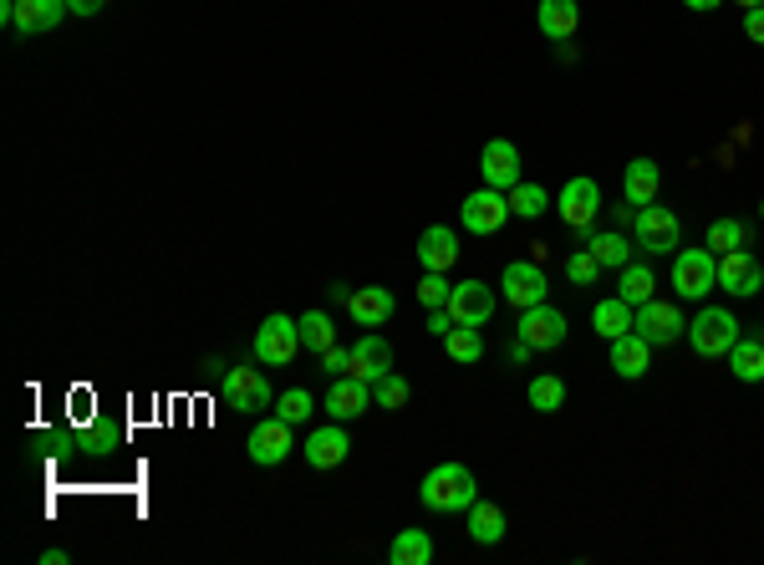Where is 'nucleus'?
I'll return each instance as SVG.
<instances>
[{"label": "nucleus", "instance_id": "23", "mask_svg": "<svg viewBox=\"0 0 764 565\" xmlns=\"http://www.w3.org/2000/svg\"><path fill=\"white\" fill-rule=\"evenodd\" d=\"M535 26H541V36H551V41H571L581 26V6L576 0H541Z\"/></svg>", "mask_w": 764, "mask_h": 565}, {"label": "nucleus", "instance_id": "4", "mask_svg": "<svg viewBox=\"0 0 764 565\" xmlns=\"http://www.w3.org/2000/svg\"><path fill=\"white\" fill-rule=\"evenodd\" d=\"M739 342V321L724 306H703L693 321H688V347L699 356H729V347Z\"/></svg>", "mask_w": 764, "mask_h": 565}, {"label": "nucleus", "instance_id": "44", "mask_svg": "<svg viewBox=\"0 0 764 565\" xmlns=\"http://www.w3.org/2000/svg\"><path fill=\"white\" fill-rule=\"evenodd\" d=\"M688 11H719V6H724V0H683Z\"/></svg>", "mask_w": 764, "mask_h": 565}, {"label": "nucleus", "instance_id": "17", "mask_svg": "<svg viewBox=\"0 0 764 565\" xmlns=\"http://www.w3.org/2000/svg\"><path fill=\"white\" fill-rule=\"evenodd\" d=\"M372 408V382H362V377H337L331 382V393H327V413L337 423H352V418H362V413Z\"/></svg>", "mask_w": 764, "mask_h": 565}, {"label": "nucleus", "instance_id": "30", "mask_svg": "<svg viewBox=\"0 0 764 565\" xmlns=\"http://www.w3.org/2000/svg\"><path fill=\"white\" fill-rule=\"evenodd\" d=\"M296 327H301V347H306L311 356H321L327 347H337V327H331V316H327V311L296 316Z\"/></svg>", "mask_w": 764, "mask_h": 565}, {"label": "nucleus", "instance_id": "25", "mask_svg": "<svg viewBox=\"0 0 764 565\" xmlns=\"http://www.w3.org/2000/svg\"><path fill=\"white\" fill-rule=\"evenodd\" d=\"M633 316H637V306H627L622 296H612V301H596L592 331L602 337V342H617V337H627V331H633Z\"/></svg>", "mask_w": 764, "mask_h": 565}, {"label": "nucleus", "instance_id": "9", "mask_svg": "<svg viewBox=\"0 0 764 565\" xmlns=\"http://www.w3.org/2000/svg\"><path fill=\"white\" fill-rule=\"evenodd\" d=\"M500 290L514 311H530V306H541L551 296V280H545V270L535 260H510L500 276Z\"/></svg>", "mask_w": 764, "mask_h": 565}, {"label": "nucleus", "instance_id": "22", "mask_svg": "<svg viewBox=\"0 0 764 565\" xmlns=\"http://www.w3.org/2000/svg\"><path fill=\"white\" fill-rule=\"evenodd\" d=\"M418 260H423V270H448V265L459 260V235L444 230V224H428L418 235Z\"/></svg>", "mask_w": 764, "mask_h": 565}, {"label": "nucleus", "instance_id": "21", "mask_svg": "<svg viewBox=\"0 0 764 565\" xmlns=\"http://www.w3.org/2000/svg\"><path fill=\"white\" fill-rule=\"evenodd\" d=\"M647 367H652V347H647L637 331H627V337L612 342V372H617V377L637 382V377H647Z\"/></svg>", "mask_w": 764, "mask_h": 565}, {"label": "nucleus", "instance_id": "34", "mask_svg": "<svg viewBox=\"0 0 764 565\" xmlns=\"http://www.w3.org/2000/svg\"><path fill=\"white\" fill-rule=\"evenodd\" d=\"M744 239H750V224L744 220H713L703 245H709L713 255H724V250H744Z\"/></svg>", "mask_w": 764, "mask_h": 565}, {"label": "nucleus", "instance_id": "26", "mask_svg": "<svg viewBox=\"0 0 764 565\" xmlns=\"http://www.w3.org/2000/svg\"><path fill=\"white\" fill-rule=\"evenodd\" d=\"M393 565H434V535L428 530H397V540L388 545Z\"/></svg>", "mask_w": 764, "mask_h": 565}, {"label": "nucleus", "instance_id": "42", "mask_svg": "<svg viewBox=\"0 0 764 565\" xmlns=\"http://www.w3.org/2000/svg\"><path fill=\"white\" fill-rule=\"evenodd\" d=\"M448 331H454V316H448V306L428 311V337H448Z\"/></svg>", "mask_w": 764, "mask_h": 565}, {"label": "nucleus", "instance_id": "31", "mask_svg": "<svg viewBox=\"0 0 764 565\" xmlns=\"http://www.w3.org/2000/svg\"><path fill=\"white\" fill-rule=\"evenodd\" d=\"M444 352L448 362H459V367H475L479 356H485V337H479V327H454L444 337Z\"/></svg>", "mask_w": 764, "mask_h": 565}, {"label": "nucleus", "instance_id": "6", "mask_svg": "<svg viewBox=\"0 0 764 565\" xmlns=\"http://www.w3.org/2000/svg\"><path fill=\"white\" fill-rule=\"evenodd\" d=\"M220 397H224V408H235V413L276 408L270 382H265V372H255V367H230V372H224V377H220Z\"/></svg>", "mask_w": 764, "mask_h": 565}, {"label": "nucleus", "instance_id": "28", "mask_svg": "<svg viewBox=\"0 0 764 565\" xmlns=\"http://www.w3.org/2000/svg\"><path fill=\"white\" fill-rule=\"evenodd\" d=\"M469 535H475V545H500L505 540V510L489 500H475L469 504Z\"/></svg>", "mask_w": 764, "mask_h": 565}, {"label": "nucleus", "instance_id": "18", "mask_svg": "<svg viewBox=\"0 0 764 565\" xmlns=\"http://www.w3.org/2000/svg\"><path fill=\"white\" fill-rule=\"evenodd\" d=\"M66 21V0H15L11 31L21 36H41V31H56Z\"/></svg>", "mask_w": 764, "mask_h": 565}, {"label": "nucleus", "instance_id": "41", "mask_svg": "<svg viewBox=\"0 0 764 565\" xmlns=\"http://www.w3.org/2000/svg\"><path fill=\"white\" fill-rule=\"evenodd\" d=\"M744 36L760 41L764 46V6H754V11H744Z\"/></svg>", "mask_w": 764, "mask_h": 565}, {"label": "nucleus", "instance_id": "45", "mask_svg": "<svg viewBox=\"0 0 764 565\" xmlns=\"http://www.w3.org/2000/svg\"><path fill=\"white\" fill-rule=\"evenodd\" d=\"M510 362H530V347L514 337V347H510Z\"/></svg>", "mask_w": 764, "mask_h": 565}, {"label": "nucleus", "instance_id": "8", "mask_svg": "<svg viewBox=\"0 0 764 565\" xmlns=\"http://www.w3.org/2000/svg\"><path fill=\"white\" fill-rule=\"evenodd\" d=\"M459 220L469 235H500L505 220H510V199H505V189H475V194L459 204Z\"/></svg>", "mask_w": 764, "mask_h": 565}, {"label": "nucleus", "instance_id": "16", "mask_svg": "<svg viewBox=\"0 0 764 565\" xmlns=\"http://www.w3.org/2000/svg\"><path fill=\"white\" fill-rule=\"evenodd\" d=\"M301 454H306V463H311V469H337V463H342L347 454H352V438H347L342 423L331 418L327 428H317V434L306 438Z\"/></svg>", "mask_w": 764, "mask_h": 565}, {"label": "nucleus", "instance_id": "32", "mask_svg": "<svg viewBox=\"0 0 764 565\" xmlns=\"http://www.w3.org/2000/svg\"><path fill=\"white\" fill-rule=\"evenodd\" d=\"M652 290H658L652 265H622V286H617L622 301H627V306H643V301H652Z\"/></svg>", "mask_w": 764, "mask_h": 565}, {"label": "nucleus", "instance_id": "46", "mask_svg": "<svg viewBox=\"0 0 764 565\" xmlns=\"http://www.w3.org/2000/svg\"><path fill=\"white\" fill-rule=\"evenodd\" d=\"M734 6H744V11H754V6H764V0H734Z\"/></svg>", "mask_w": 764, "mask_h": 565}, {"label": "nucleus", "instance_id": "11", "mask_svg": "<svg viewBox=\"0 0 764 565\" xmlns=\"http://www.w3.org/2000/svg\"><path fill=\"white\" fill-rule=\"evenodd\" d=\"M520 342L530 347V352H551V347L566 342V316L555 311V306H530V311H520Z\"/></svg>", "mask_w": 764, "mask_h": 565}, {"label": "nucleus", "instance_id": "19", "mask_svg": "<svg viewBox=\"0 0 764 565\" xmlns=\"http://www.w3.org/2000/svg\"><path fill=\"white\" fill-rule=\"evenodd\" d=\"M393 372V347H388V337H378V331H368V337H357L352 347V377L362 382H378Z\"/></svg>", "mask_w": 764, "mask_h": 565}, {"label": "nucleus", "instance_id": "47", "mask_svg": "<svg viewBox=\"0 0 764 565\" xmlns=\"http://www.w3.org/2000/svg\"><path fill=\"white\" fill-rule=\"evenodd\" d=\"M760 220H764V204H760Z\"/></svg>", "mask_w": 764, "mask_h": 565}, {"label": "nucleus", "instance_id": "3", "mask_svg": "<svg viewBox=\"0 0 764 565\" xmlns=\"http://www.w3.org/2000/svg\"><path fill=\"white\" fill-rule=\"evenodd\" d=\"M633 245H643L647 255H678V245H683V224H678V214L668 210V204H643L633 220Z\"/></svg>", "mask_w": 764, "mask_h": 565}, {"label": "nucleus", "instance_id": "12", "mask_svg": "<svg viewBox=\"0 0 764 565\" xmlns=\"http://www.w3.org/2000/svg\"><path fill=\"white\" fill-rule=\"evenodd\" d=\"M448 316H454V327H485L495 316V290L485 280H459L448 290Z\"/></svg>", "mask_w": 764, "mask_h": 565}, {"label": "nucleus", "instance_id": "10", "mask_svg": "<svg viewBox=\"0 0 764 565\" xmlns=\"http://www.w3.org/2000/svg\"><path fill=\"white\" fill-rule=\"evenodd\" d=\"M602 214V189H596V179H586V173H576L566 189H561V224H571V230H592V220Z\"/></svg>", "mask_w": 764, "mask_h": 565}, {"label": "nucleus", "instance_id": "14", "mask_svg": "<svg viewBox=\"0 0 764 565\" xmlns=\"http://www.w3.org/2000/svg\"><path fill=\"white\" fill-rule=\"evenodd\" d=\"M479 173H485L489 189H505V194H510V189L520 184V148H514L510 138H489L485 153H479Z\"/></svg>", "mask_w": 764, "mask_h": 565}, {"label": "nucleus", "instance_id": "2", "mask_svg": "<svg viewBox=\"0 0 764 565\" xmlns=\"http://www.w3.org/2000/svg\"><path fill=\"white\" fill-rule=\"evenodd\" d=\"M301 352V327H296V316H265L261 331H255V362L261 367H290Z\"/></svg>", "mask_w": 764, "mask_h": 565}, {"label": "nucleus", "instance_id": "5", "mask_svg": "<svg viewBox=\"0 0 764 565\" xmlns=\"http://www.w3.org/2000/svg\"><path fill=\"white\" fill-rule=\"evenodd\" d=\"M713 286H719V255L709 245L703 250H678V260H672V290H678V301H703Z\"/></svg>", "mask_w": 764, "mask_h": 565}, {"label": "nucleus", "instance_id": "29", "mask_svg": "<svg viewBox=\"0 0 764 565\" xmlns=\"http://www.w3.org/2000/svg\"><path fill=\"white\" fill-rule=\"evenodd\" d=\"M729 372H734L739 382H764V342L739 337V342L729 347Z\"/></svg>", "mask_w": 764, "mask_h": 565}, {"label": "nucleus", "instance_id": "24", "mask_svg": "<svg viewBox=\"0 0 764 565\" xmlns=\"http://www.w3.org/2000/svg\"><path fill=\"white\" fill-rule=\"evenodd\" d=\"M658 184H662V173H658L652 158H633L627 173H622V194H627V204H637V210L658 199Z\"/></svg>", "mask_w": 764, "mask_h": 565}, {"label": "nucleus", "instance_id": "43", "mask_svg": "<svg viewBox=\"0 0 764 565\" xmlns=\"http://www.w3.org/2000/svg\"><path fill=\"white\" fill-rule=\"evenodd\" d=\"M103 6H107V0H66V11H72V15H97Z\"/></svg>", "mask_w": 764, "mask_h": 565}, {"label": "nucleus", "instance_id": "20", "mask_svg": "<svg viewBox=\"0 0 764 565\" xmlns=\"http://www.w3.org/2000/svg\"><path fill=\"white\" fill-rule=\"evenodd\" d=\"M347 311H352L357 327H388L393 311H397V301H393V290L388 286H362V290H352Z\"/></svg>", "mask_w": 764, "mask_h": 565}, {"label": "nucleus", "instance_id": "35", "mask_svg": "<svg viewBox=\"0 0 764 565\" xmlns=\"http://www.w3.org/2000/svg\"><path fill=\"white\" fill-rule=\"evenodd\" d=\"M408 397H413V387H408V377H397V372H388V377L372 382V403H378V408H388V413L408 408Z\"/></svg>", "mask_w": 764, "mask_h": 565}, {"label": "nucleus", "instance_id": "37", "mask_svg": "<svg viewBox=\"0 0 764 565\" xmlns=\"http://www.w3.org/2000/svg\"><path fill=\"white\" fill-rule=\"evenodd\" d=\"M311 408H317V403H311V393H306V387H290V393L276 397V418H286L290 428L311 418Z\"/></svg>", "mask_w": 764, "mask_h": 565}, {"label": "nucleus", "instance_id": "27", "mask_svg": "<svg viewBox=\"0 0 764 565\" xmlns=\"http://www.w3.org/2000/svg\"><path fill=\"white\" fill-rule=\"evenodd\" d=\"M586 250L596 255V265H602V270H622V265H633V239L622 235V230L586 235Z\"/></svg>", "mask_w": 764, "mask_h": 565}, {"label": "nucleus", "instance_id": "40", "mask_svg": "<svg viewBox=\"0 0 764 565\" xmlns=\"http://www.w3.org/2000/svg\"><path fill=\"white\" fill-rule=\"evenodd\" d=\"M321 372L347 377V372H352V347H327V352H321Z\"/></svg>", "mask_w": 764, "mask_h": 565}, {"label": "nucleus", "instance_id": "1", "mask_svg": "<svg viewBox=\"0 0 764 565\" xmlns=\"http://www.w3.org/2000/svg\"><path fill=\"white\" fill-rule=\"evenodd\" d=\"M418 500L423 510H438V514H469V504L479 500V484L464 463H438V469L423 473Z\"/></svg>", "mask_w": 764, "mask_h": 565}, {"label": "nucleus", "instance_id": "7", "mask_svg": "<svg viewBox=\"0 0 764 565\" xmlns=\"http://www.w3.org/2000/svg\"><path fill=\"white\" fill-rule=\"evenodd\" d=\"M633 331L643 337L647 347H672L688 327H683V311H678V306H672V301H658V296H652V301L637 306Z\"/></svg>", "mask_w": 764, "mask_h": 565}, {"label": "nucleus", "instance_id": "38", "mask_svg": "<svg viewBox=\"0 0 764 565\" xmlns=\"http://www.w3.org/2000/svg\"><path fill=\"white\" fill-rule=\"evenodd\" d=\"M448 290H454L448 270H428V276L418 280V301H423V311H438V306H448Z\"/></svg>", "mask_w": 764, "mask_h": 565}, {"label": "nucleus", "instance_id": "33", "mask_svg": "<svg viewBox=\"0 0 764 565\" xmlns=\"http://www.w3.org/2000/svg\"><path fill=\"white\" fill-rule=\"evenodd\" d=\"M505 199H510V214H514V220H541V214L551 210V194H545L541 184H514Z\"/></svg>", "mask_w": 764, "mask_h": 565}, {"label": "nucleus", "instance_id": "36", "mask_svg": "<svg viewBox=\"0 0 764 565\" xmlns=\"http://www.w3.org/2000/svg\"><path fill=\"white\" fill-rule=\"evenodd\" d=\"M561 403H566V382H561V377L541 372V377L530 382V408H535V413H561Z\"/></svg>", "mask_w": 764, "mask_h": 565}, {"label": "nucleus", "instance_id": "15", "mask_svg": "<svg viewBox=\"0 0 764 565\" xmlns=\"http://www.w3.org/2000/svg\"><path fill=\"white\" fill-rule=\"evenodd\" d=\"M719 286H724L729 296H760V286H764L760 260H754L750 250H724L719 255Z\"/></svg>", "mask_w": 764, "mask_h": 565}, {"label": "nucleus", "instance_id": "39", "mask_svg": "<svg viewBox=\"0 0 764 565\" xmlns=\"http://www.w3.org/2000/svg\"><path fill=\"white\" fill-rule=\"evenodd\" d=\"M596 276H602V265H596L592 250L566 255V280H571V286H596Z\"/></svg>", "mask_w": 764, "mask_h": 565}, {"label": "nucleus", "instance_id": "13", "mask_svg": "<svg viewBox=\"0 0 764 565\" xmlns=\"http://www.w3.org/2000/svg\"><path fill=\"white\" fill-rule=\"evenodd\" d=\"M251 459L261 463V469H276V463L290 459V448H296V438H290V423L286 418H265L255 423V434H251Z\"/></svg>", "mask_w": 764, "mask_h": 565}]
</instances>
